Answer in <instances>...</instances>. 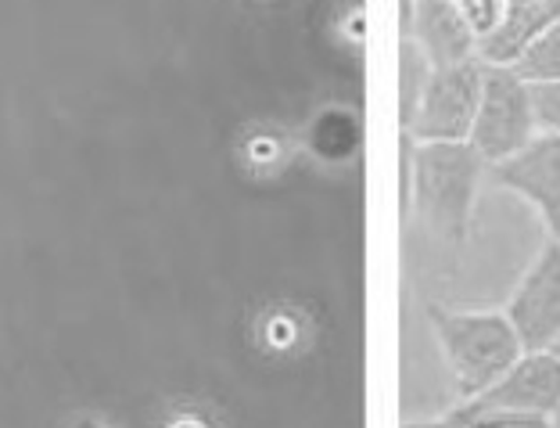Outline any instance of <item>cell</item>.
<instances>
[{
    "label": "cell",
    "mask_w": 560,
    "mask_h": 428,
    "mask_svg": "<svg viewBox=\"0 0 560 428\" xmlns=\"http://www.w3.org/2000/svg\"><path fill=\"white\" fill-rule=\"evenodd\" d=\"M489 166L467 141L460 144H413L410 159V198L413 217L428 238L456 252L467 242L475 217L478 187Z\"/></svg>",
    "instance_id": "obj_1"
},
{
    "label": "cell",
    "mask_w": 560,
    "mask_h": 428,
    "mask_svg": "<svg viewBox=\"0 0 560 428\" xmlns=\"http://www.w3.org/2000/svg\"><path fill=\"white\" fill-rule=\"evenodd\" d=\"M486 66V61H481ZM539 134L536 108H532V86L506 66H486L481 72L478 116L470 126L467 144L478 151L486 166H500L503 159L517 155L532 137Z\"/></svg>",
    "instance_id": "obj_3"
},
{
    "label": "cell",
    "mask_w": 560,
    "mask_h": 428,
    "mask_svg": "<svg viewBox=\"0 0 560 428\" xmlns=\"http://www.w3.org/2000/svg\"><path fill=\"white\" fill-rule=\"evenodd\" d=\"M492 181L517 198H525L539 212L542 227L553 238L560 234V137L536 134L517 155L492 166Z\"/></svg>",
    "instance_id": "obj_7"
},
{
    "label": "cell",
    "mask_w": 560,
    "mask_h": 428,
    "mask_svg": "<svg viewBox=\"0 0 560 428\" xmlns=\"http://www.w3.org/2000/svg\"><path fill=\"white\" fill-rule=\"evenodd\" d=\"M557 403H560V357L550 349H525L511 371H503L475 400H460V407L525 414V418L550 421Z\"/></svg>",
    "instance_id": "obj_5"
},
{
    "label": "cell",
    "mask_w": 560,
    "mask_h": 428,
    "mask_svg": "<svg viewBox=\"0 0 560 428\" xmlns=\"http://www.w3.org/2000/svg\"><path fill=\"white\" fill-rule=\"evenodd\" d=\"M431 69L478 58V36L453 0H410V36Z\"/></svg>",
    "instance_id": "obj_8"
},
{
    "label": "cell",
    "mask_w": 560,
    "mask_h": 428,
    "mask_svg": "<svg viewBox=\"0 0 560 428\" xmlns=\"http://www.w3.org/2000/svg\"><path fill=\"white\" fill-rule=\"evenodd\" d=\"M245 159H248V166H273V162L280 159V148H277V141L270 137V141H266V137H252L248 141V148H245Z\"/></svg>",
    "instance_id": "obj_14"
},
{
    "label": "cell",
    "mask_w": 560,
    "mask_h": 428,
    "mask_svg": "<svg viewBox=\"0 0 560 428\" xmlns=\"http://www.w3.org/2000/svg\"><path fill=\"white\" fill-rule=\"evenodd\" d=\"M506 321L525 349H550L560 335V245L546 242L539 256L521 274L511 299H506Z\"/></svg>",
    "instance_id": "obj_6"
},
{
    "label": "cell",
    "mask_w": 560,
    "mask_h": 428,
    "mask_svg": "<svg viewBox=\"0 0 560 428\" xmlns=\"http://www.w3.org/2000/svg\"><path fill=\"white\" fill-rule=\"evenodd\" d=\"M428 76H431L428 58L420 55V50H417L410 41H406V44H402V119H406V123H410L413 108H417V101H420V94H424Z\"/></svg>",
    "instance_id": "obj_12"
},
{
    "label": "cell",
    "mask_w": 560,
    "mask_h": 428,
    "mask_svg": "<svg viewBox=\"0 0 560 428\" xmlns=\"http://www.w3.org/2000/svg\"><path fill=\"white\" fill-rule=\"evenodd\" d=\"M550 352H557V357H560V335L553 338V346H550Z\"/></svg>",
    "instance_id": "obj_20"
},
{
    "label": "cell",
    "mask_w": 560,
    "mask_h": 428,
    "mask_svg": "<svg viewBox=\"0 0 560 428\" xmlns=\"http://www.w3.org/2000/svg\"><path fill=\"white\" fill-rule=\"evenodd\" d=\"M66 428H116V425H112L108 418H101V414H75Z\"/></svg>",
    "instance_id": "obj_17"
},
{
    "label": "cell",
    "mask_w": 560,
    "mask_h": 428,
    "mask_svg": "<svg viewBox=\"0 0 560 428\" xmlns=\"http://www.w3.org/2000/svg\"><path fill=\"white\" fill-rule=\"evenodd\" d=\"M550 428H560V403H557V410L550 414Z\"/></svg>",
    "instance_id": "obj_19"
},
{
    "label": "cell",
    "mask_w": 560,
    "mask_h": 428,
    "mask_svg": "<svg viewBox=\"0 0 560 428\" xmlns=\"http://www.w3.org/2000/svg\"><path fill=\"white\" fill-rule=\"evenodd\" d=\"M532 86V108H536L539 134L560 137V80L557 83H528Z\"/></svg>",
    "instance_id": "obj_13"
},
{
    "label": "cell",
    "mask_w": 560,
    "mask_h": 428,
    "mask_svg": "<svg viewBox=\"0 0 560 428\" xmlns=\"http://www.w3.org/2000/svg\"><path fill=\"white\" fill-rule=\"evenodd\" d=\"M428 321L435 327L445 368L453 374L460 400H475L478 393H486L495 378L511 371L521 352H525L506 313L431 306Z\"/></svg>",
    "instance_id": "obj_2"
},
{
    "label": "cell",
    "mask_w": 560,
    "mask_h": 428,
    "mask_svg": "<svg viewBox=\"0 0 560 428\" xmlns=\"http://www.w3.org/2000/svg\"><path fill=\"white\" fill-rule=\"evenodd\" d=\"M402 428H445V418H413V421H406Z\"/></svg>",
    "instance_id": "obj_18"
},
{
    "label": "cell",
    "mask_w": 560,
    "mask_h": 428,
    "mask_svg": "<svg viewBox=\"0 0 560 428\" xmlns=\"http://www.w3.org/2000/svg\"><path fill=\"white\" fill-rule=\"evenodd\" d=\"M560 19V0H532V4H506L503 19L478 41V58L486 66L514 69L517 58L539 41Z\"/></svg>",
    "instance_id": "obj_9"
},
{
    "label": "cell",
    "mask_w": 560,
    "mask_h": 428,
    "mask_svg": "<svg viewBox=\"0 0 560 428\" xmlns=\"http://www.w3.org/2000/svg\"><path fill=\"white\" fill-rule=\"evenodd\" d=\"M159 428H215L201 410H190V407H180L173 414H165Z\"/></svg>",
    "instance_id": "obj_15"
},
{
    "label": "cell",
    "mask_w": 560,
    "mask_h": 428,
    "mask_svg": "<svg viewBox=\"0 0 560 428\" xmlns=\"http://www.w3.org/2000/svg\"><path fill=\"white\" fill-rule=\"evenodd\" d=\"M553 242H557V245H560V234H557V238H553Z\"/></svg>",
    "instance_id": "obj_22"
},
{
    "label": "cell",
    "mask_w": 560,
    "mask_h": 428,
    "mask_svg": "<svg viewBox=\"0 0 560 428\" xmlns=\"http://www.w3.org/2000/svg\"><path fill=\"white\" fill-rule=\"evenodd\" d=\"M445 428H550L546 418H525V414H500V410H464L453 407L442 414Z\"/></svg>",
    "instance_id": "obj_11"
},
{
    "label": "cell",
    "mask_w": 560,
    "mask_h": 428,
    "mask_svg": "<svg viewBox=\"0 0 560 428\" xmlns=\"http://www.w3.org/2000/svg\"><path fill=\"white\" fill-rule=\"evenodd\" d=\"M266 327H273L270 346H284V343H291V338H295V324H291V321H270Z\"/></svg>",
    "instance_id": "obj_16"
},
{
    "label": "cell",
    "mask_w": 560,
    "mask_h": 428,
    "mask_svg": "<svg viewBox=\"0 0 560 428\" xmlns=\"http://www.w3.org/2000/svg\"><path fill=\"white\" fill-rule=\"evenodd\" d=\"M506 4H532V0H506Z\"/></svg>",
    "instance_id": "obj_21"
},
{
    "label": "cell",
    "mask_w": 560,
    "mask_h": 428,
    "mask_svg": "<svg viewBox=\"0 0 560 428\" xmlns=\"http://www.w3.org/2000/svg\"><path fill=\"white\" fill-rule=\"evenodd\" d=\"M514 72L525 83H557L560 80V19L517 58Z\"/></svg>",
    "instance_id": "obj_10"
},
{
    "label": "cell",
    "mask_w": 560,
    "mask_h": 428,
    "mask_svg": "<svg viewBox=\"0 0 560 428\" xmlns=\"http://www.w3.org/2000/svg\"><path fill=\"white\" fill-rule=\"evenodd\" d=\"M481 58L460 61V66L431 69L424 94H420L417 108L406 130H410L413 144H460L470 137V126L478 116L481 97Z\"/></svg>",
    "instance_id": "obj_4"
}]
</instances>
